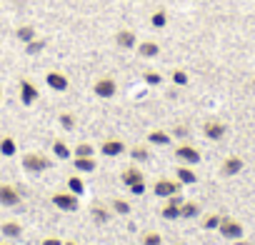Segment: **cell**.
<instances>
[{"label": "cell", "mask_w": 255, "mask_h": 245, "mask_svg": "<svg viewBox=\"0 0 255 245\" xmlns=\"http://www.w3.org/2000/svg\"><path fill=\"white\" fill-rule=\"evenodd\" d=\"M170 138H173V135H170L168 130H160V128H155V130H150V133H148V140H150L153 145H168V143H170Z\"/></svg>", "instance_id": "2e32d148"}, {"label": "cell", "mask_w": 255, "mask_h": 245, "mask_svg": "<svg viewBox=\"0 0 255 245\" xmlns=\"http://www.w3.org/2000/svg\"><path fill=\"white\" fill-rule=\"evenodd\" d=\"M160 215H163L165 220H175V218H180V205H175V203L168 200V205L160 210Z\"/></svg>", "instance_id": "44dd1931"}, {"label": "cell", "mask_w": 255, "mask_h": 245, "mask_svg": "<svg viewBox=\"0 0 255 245\" xmlns=\"http://www.w3.org/2000/svg\"><path fill=\"white\" fill-rule=\"evenodd\" d=\"M0 245H8V243H0Z\"/></svg>", "instance_id": "b9f144b4"}, {"label": "cell", "mask_w": 255, "mask_h": 245, "mask_svg": "<svg viewBox=\"0 0 255 245\" xmlns=\"http://www.w3.org/2000/svg\"><path fill=\"white\" fill-rule=\"evenodd\" d=\"M73 165H75V170L78 173H93L98 165H95V160H93V155L90 158H75L73 160Z\"/></svg>", "instance_id": "ffe728a7"}, {"label": "cell", "mask_w": 255, "mask_h": 245, "mask_svg": "<svg viewBox=\"0 0 255 245\" xmlns=\"http://www.w3.org/2000/svg\"><path fill=\"white\" fill-rule=\"evenodd\" d=\"M143 245H163V235L155 230H148L143 233Z\"/></svg>", "instance_id": "d4e9b609"}, {"label": "cell", "mask_w": 255, "mask_h": 245, "mask_svg": "<svg viewBox=\"0 0 255 245\" xmlns=\"http://www.w3.org/2000/svg\"><path fill=\"white\" fill-rule=\"evenodd\" d=\"M23 168L28 173H43V170L50 168V160L43 153H25L23 155Z\"/></svg>", "instance_id": "7a4b0ae2"}, {"label": "cell", "mask_w": 255, "mask_h": 245, "mask_svg": "<svg viewBox=\"0 0 255 245\" xmlns=\"http://www.w3.org/2000/svg\"><path fill=\"white\" fill-rule=\"evenodd\" d=\"M60 125H63L65 130H73V128H75V118H73V113H60Z\"/></svg>", "instance_id": "1f68e13d"}, {"label": "cell", "mask_w": 255, "mask_h": 245, "mask_svg": "<svg viewBox=\"0 0 255 245\" xmlns=\"http://www.w3.org/2000/svg\"><path fill=\"white\" fill-rule=\"evenodd\" d=\"M180 188H183L180 180H158V183L153 185V193L160 195V198H170V195L180 193Z\"/></svg>", "instance_id": "52a82bcc"}, {"label": "cell", "mask_w": 255, "mask_h": 245, "mask_svg": "<svg viewBox=\"0 0 255 245\" xmlns=\"http://www.w3.org/2000/svg\"><path fill=\"white\" fill-rule=\"evenodd\" d=\"M115 40H118V45L125 48V50H128V48H135V33H133V30H120Z\"/></svg>", "instance_id": "ac0fdd59"}, {"label": "cell", "mask_w": 255, "mask_h": 245, "mask_svg": "<svg viewBox=\"0 0 255 245\" xmlns=\"http://www.w3.org/2000/svg\"><path fill=\"white\" fill-rule=\"evenodd\" d=\"M40 245H63V240H60V238H45Z\"/></svg>", "instance_id": "74e56055"}, {"label": "cell", "mask_w": 255, "mask_h": 245, "mask_svg": "<svg viewBox=\"0 0 255 245\" xmlns=\"http://www.w3.org/2000/svg\"><path fill=\"white\" fill-rule=\"evenodd\" d=\"M53 153H55L60 160L70 158V148H68V143H65V140H55V143H53Z\"/></svg>", "instance_id": "603a6c76"}, {"label": "cell", "mask_w": 255, "mask_h": 245, "mask_svg": "<svg viewBox=\"0 0 255 245\" xmlns=\"http://www.w3.org/2000/svg\"><path fill=\"white\" fill-rule=\"evenodd\" d=\"M130 158H133V160H148V158H150V150L143 148V145H135V148L130 150Z\"/></svg>", "instance_id": "f1b7e54d"}, {"label": "cell", "mask_w": 255, "mask_h": 245, "mask_svg": "<svg viewBox=\"0 0 255 245\" xmlns=\"http://www.w3.org/2000/svg\"><path fill=\"white\" fill-rule=\"evenodd\" d=\"M243 168H245V163H243V158H240V155H228V158L223 160V165H220V175L233 178V175H238Z\"/></svg>", "instance_id": "8992f818"}, {"label": "cell", "mask_w": 255, "mask_h": 245, "mask_svg": "<svg viewBox=\"0 0 255 245\" xmlns=\"http://www.w3.org/2000/svg\"><path fill=\"white\" fill-rule=\"evenodd\" d=\"M50 200H53V205H55V208L68 210V213L78 210V205H80V203H78V195H75V193H70V190H58Z\"/></svg>", "instance_id": "3957f363"}, {"label": "cell", "mask_w": 255, "mask_h": 245, "mask_svg": "<svg viewBox=\"0 0 255 245\" xmlns=\"http://www.w3.org/2000/svg\"><path fill=\"white\" fill-rule=\"evenodd\" d=\"M175 155H178V160L185 163V165H198V163H200V150L193 148V145H178V148H175Z\"/></svg>", "instance_id": "5b68a950"}, {"label": "cell", "mask_w": 255, "mask_h": 245, "mask_svg": "<svg viewBox=\"0 0 255 245\" xmlns=\"http://www.w3.org/2000/svg\"><path fill=\"white\" fill-rule=\"evenodd\" d=\"M143 80H145L148 85H160L163 75H160V73H155V70H148V73H143Z\"/></svg>", "instance_id": "d6a6232c"}, {"label": "cell", "mask_w": 255, "mask_h": 245, "mask_svg": "<svg viewBox=\"0 0 255 245\" xmlns=\"http://www.w3.org/2000/svg\"><path fill=\"white\" fill-rule=\"evenodd\" d=\"M200 215V205L195 200H183L180 205V218H198Z\"/></svg>", "instance_id": "e0dca14e"}, {"label": "cell", "mask_w": 255, "mask_h": 245, "mask_svg": "<svg viewBox=\"0 0 255 245\" xmlns=\"http://www.w3.org/2000/svg\"><path fill=\"white\" fill-rule=\"evenodd\" d=\"M18 203H20V193H18V188H15V185H8V183L0 185V205H5V208H15Z\"/></svg>", "instance_id": "277c9868"}, {"label": "cell", "mask_w": 255, "mask_h": 245, "mask_svg": "<svg viewBox=\"0 0 255 245\" xmlns=\"http://www.w3.org/2000/svg\"><path fill=\"white\" fill-rule=\"evenodd\" d=\"M68 190H70V193H75V195H80V193L85 190V183H83V178H78V175L68 178Z\"/></svg>", "instance_id": "cb8c5ba5"}, {"label": "cell", "mask_w": 255, "mask_h": 245, "mask_svg": "<svg viewBox=\"0 0 255 245\" xmlns=\"http://www.w3.org/2000/svg\"><path fill=\"white\" fill-rule=\"evenodd\" d=\"M220 218H223V215H218V213L205 215V218H203V228H205V230H215V228L220 225Z\"/></svg>", "instance_id": "484cf974"}, {"label": "cell", "mask_w": 255, "mask_h": 245, "mask_svg": "<svg viewBox=\"0 0 255 245\" xmlns=\"http://www.w3.org/2000/svg\"><path fill=\"white\" fill-rule=\"evenodd\" d=\"M93 155V145L90 143H78L75 145V158H90Z\"/></svg>", "instance_id": "83f0119b"}, {"label": "cell", "mask_w": 255, "mask_h": 245, "mask_svg": "<svg viewBox=\"0 0 255 245\" xmlns=\"http://www.w3.org/2000/svg\"><path fill=\"white\" fill-rule=\"evenodd\" d=\"M173 83L175 85H188V73L185 70H173Z\"/></svg>", "instance_id": "836d02e7"}, {"label": "cell", "mask_w": 255, "mask_h": 245, "mask_svg": "<svg viewBox=\"0 0 255 245\" xmlns=\"http://www.w3.org/2000/svg\"><path fill=\"white\" fill-rule=\"evenodd\" d=\"M225 133H228V128H225V122H220V120H208L203 125V135L208 140H220Z\"/></svg>", "instance_id": "9c48e42d"}, {"label": "cell", "mask_w": 255, "mask_h": 245, "mask_svg": "<svg viewBox=\"0 0 255 245\" xmlns=\"http://www.w3.org/2000/svg\"><path fill=\"white\" fill-rule=\"evenodd\" d=\"M113 210H115L118 215H128V213H130V203H125V200L115 198V200H113Z\"/></svg>", "instance_id": "f546056e"}, {"label": "cell", "mask_w": 255, "mask_h": 245, "mask_svg": "<svg viewBox=\"0 0 255 245\" xmlns=\"http://www.w3.org/2000/svg\"><path fill=\"white\" fill-rule=\"evenodd\" d=\"M130 193H133V195H143V193H145V180H140V183L130 185Z\"/></svg>", "instance_id": "8d00e7d4"}, {"label": "cell", "mask_w": 255, "mask_h": 245, "mask_svg": "<svg viewBox=\"0 0 255 245\" xmlns=\"http://www.w3.org/2000/svg\"><path fill=\"white\" fill-rule=\"evenodd\" d=\"M93 218H95L98 223H108V220H110V215H108L105 208H93Z\"/></svg>", "instance_id": "e575fe53"}, {"label": "cell", "mask_w": 255, "mask_h": 245, "mask_svg": "<svg viewBox=\"0 0 255 245\" xmlns=\"http://www.w3.org/2000/svg\"><path fill=\"white\" fill-rule=\"evenodd\" d=\"M43 48H45L43 40H30V43H28V55H35V53H40Z\"/></svg>", "instance_id": "d590c367"}, {"label": "cell", "mask_w": 255, "mask_h": 245, "mask_svg": "<svg viewBox=\"0 0 255 245\" xmlns=\"http://www.w3.org/2000/svg\"><path fill=\"white\" fill-rule=\"evenodd\" d=\"M100 153H103V155H108V158H118V155H123V153H125V143H123L120 138H108V140H103Z\"/></svg>", "instance_id": "30bf717a"}, {"label": "cell", "mask_w": 255, "mask_h": 245, "mask_svg": "<svg viewBox=\"0 0 255 245\" xmlns=\"http://www.w3.org/2000/svg\"><path fill=\"white\" fill-rule=\"evenodd\" d=\"M45 83H48V88H53V90H58V93H63V90H68V75L65 73H60V70H50L48 75H45Z\"/></svg>", "instance_id": "8fae6325"}, {"label": "cell", "mask_w": 255, "mask_h": 245, "mask_svg": "<svg viewBox=\"0 0 255 245\" xmlns=\"http://www.w3.org/2000/svg\"><path fill=\"white\" fill-rule=\"evenodd\" d=\"M150 23H153V28H163V25L168 23L165 10H155V13H153V18H150Z\"/></svg>", "instance_id": "4dcf8cb0"}, {"label": "cell", "mask_w": 255, "mask_h": 245, "mask_svg": "<svg viewBox=\"0 0 255 245\" xmlns=\"http://www.w3.org/2000/svg\"><path fill=\"white\" fill-rule=\"evenodd\" d=\"M0 233L8 235V238H20V235H23V225H20V223H15V220H8V223H3Z\"/></svg>", "instance_id": "d6986e66"}, {"label": "cell", "mask_w": 255, "mask_h": 245, "mask_svg": "<svg viewBox=\"0 0 255 245\" xmlns=\"http://www.w3.org/2000/svg\"><path fill=\"white\" fill-rule=\"evenodd\" d=\"M38 98H40L38 88L30 80H20V100H23V105H33Z\"/></svg>", "instance_id": "7c38bea8"}, {"label": "cell", "mask_w": 255, "mask_h": 245, "mask_svg": "<svg viewBox=\"0 0 255 245\" xmlns=\"http://www.w3.org/2000/svg\"><path fill=\"white\" fill-rule=\"evenodd\" d=\"M0 100H3V93H0Z\"/></svg>", "instance_id": "60d3db41"}, {"label": "cell", "mask_w": 255, "mask_h": 245, "mask_svg": "<svg viewBox=\"0 0 255 245\" xmlns=\"http://www.w3.org/2000/svg\"><path fill=\"white\" fill-rule=\"evenodd\" d=\"M18 38L23 43H30V40H35V30L30 25H23V28H18Z\"/></svg>", "instance_id": "4316f807"}, {"label": "cell", "mask_w": 255, "mask_h": 245, "mask_svg": "<svg viewBox=\"0 0 255 245\" xmlns=\"http://www.w3.org/2000/svg\"><path fill=\"white\" fill-rule=\"evenodd\" d=\"M120 180L130 188V185H135V183H140L143 180V173L138 170V168H125L123 173H120Z\"/></svg>", "instance_id": "4fadbf2b"}, {"label": "cell", "mask_w": 255, "mask_h": 245, "mask_svg": "<svg viewBox=\"0 0 255 245\" xmlns=\"http://www.w3.org/2000/svg\"><path fill=\"white\" fill-rule=\"evenodd\" d=\"M218 230H220V235L228 238V240H240V238H243V225H240L235 218H230V215H223V218H220Z\"/></svg>", "instance_id": "6da1fadb"}, {"label": "cell", "mask_w": 255, "mask_h": 245, "mask_svg": "<svg viewBox=\"0 0 255 245\" xmlns=\"http://www.w3.org/2000/svg\"><path fill=\"white\" fill-rule=\"evenodd\" d=\"M0 155H5V158L15 155V140L13 138H3V140H0Z\"/></svg>", "instance_id": "7402d4cb"}, {"label": "cell", "mask_w": 255, "mask_h": 245, "mask_svg": "<svg viewBox=\"0 0 255 245\" xmlns=\"http://www.w3.org/2000/svg\"><path fill=\"white\" fill-rule=\"evenodd\" d=\"M138 53H140V58H155V55H160V45L153 40H145L138 45Z\"/></svg>", "instance_id": "9a60e30c"}, {"label": "cell", "mask_w": 255, "mask_h": 245, "mask_svg": "<svg viewBox=\"0 0 255 245\" xmlns=\"http://www.w3.org/2000/svg\"><path fill=\"white\" fill-rule=\"evenodd\" d=\"M238 245H248V243H238Z\"/></svg>", "instance_id": "ab89813d"}, {"label": "cell", "mask_w": 255, "mask_h": 245, "mask_svg": "<svg viewBox=\"0 0 255 245\" xmlns=\"http://www.w3.org/2000/svg\"><path fill=\"white\" fill-rule=\"evenodd\" d=\"M115 90H118V83H115L113 78H100V80H95V85H93V93H95L98 98H113Z\"/></svg>", "instance_id": "ba28073f"}, {"label": "cell", "mask_w": 255, "mask_h": 245, "mask_svg": "<svg viewBox=\"0 0 255 245\" xmlns=\"http://www.w3.org/2000/svg\"><path fill=\"white\" fill-rule=\"evenodd\" d=\"M63 245H78V243H73V240H68V243H63Z\"/></svg>", "instance_id": "f35d334b"}, {"label": "cell", "mask_w": 255, "mask_h": 245, "mask_svg": "<svg viewBox=\"0 0 255 245\" xmlns=\"http://www.w3.org/2000/svg\"><path fill=\"white\" fill-rule=\"evenodd\" d=\"M175 175H178V180H180L183 185H193V183H198L195 170H193V168H188V165H180V168L175 170Z\"/></svg>", "instance_id": "5bb4252c"}]
</instances>
